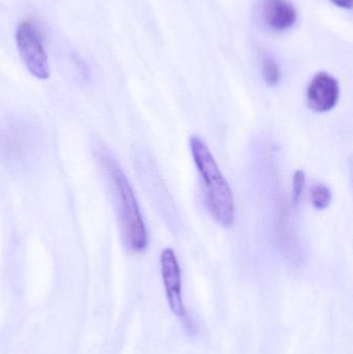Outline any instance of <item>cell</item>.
Wrapping results in <instances>:
<instances>
[{
	"label": "cell",
	"instance_id": "cell-1",
	"mask_svg": "<svg viewBox=\"0 0 353 354\" xmlns=\"http://www.w3.org/2000/svg\"><path fill=\"white\" fill-rule=\"evenodd\" d=\"M190 147L202 180L207 210L216 222L226 228L231 227L236 220V205L229 183L203 139L196 135L191 136Z\"/></svg>",
	"mask_w": 353,
	"mask_h": 354
},
{
	"label": "cell",
	"instance_id": "cell-2",
	"mask_svg": "<svg viewBox=\"0 0 353 354\" xmlns=\"http://www.w3.org/2000/svg\"><path fill=\"white\" fill-rule=\"evenodd\" d=\"M102 160L115 193L124 245L130 251L140 253L149 245V234L132 185L122 168L110 156L105 155Z\"/></svg>",
	"mask_w": 353,
	"mask_h": 354
},
{
	"label": "cell",
	"instance_id": "cell-3",
	"mask_svg": "<svg viewBox=\"0 0 353 354\" xmlns=\"http://www.w3.org/2000/svg\"><path fill=\"white\" fill-rule=\"evenodd\" d=\"M16 41L21 58L29 72L41 80L49 78L48 56L37 28L30 22H22L19 25Z\"/></svg>",
	"mask_w": 353,
	"mask_h": 354
},
{
	"label": "cell",
	"instance_id": "cell-4",
	"mask_svg": "<svg viewBox=\"0 0 353 354\" xmlns=\"http://www.w3.org/2000/svg\"><path fill=\"white\" fill-rule=\"evenodd\" d=\"M32 133L21 122H8L0 126V155L2 159L18 163L26 159L32 149Z\"/></svg>",
	"mask_w": 353,
	"mask_h": 354
},
{
	"label": "cell",
	"instance_id": "cell-5",
	"mask_svg": "<svg viewBox=\"0 0 353 354\" xmlns=\"http://www.w3.org/2000/svg\"><path fill=\"white\" fill-rule=\"evenodd\" d=\"M162 278L170 309L178 317L186 315L182 291V272L178 257L171 248H166L160 256Z\"/></svg>",
	"mask_w": 353,
	"mask_h": 354
},
{
	"label": "cell",
	"instance_id": "cell-6",
	"mask_svg": "<svg viewBox=\"0 0 353 354\" xmlns=\"http://www.w3.org/2000/svg\"><path fill=\"white\" fill-rule=\"evenodd\" d=\"M340 86L337 79L325 72L313 77L307 88V105L316 113L331 111L339 101Z\"/></svg>",
	"mask_w": 353,
	"mask_h": 354
},
{
	"label": "cell",
	"instance_id": "cell-7",
	"mask_svg": "<svg viewBox=\"0 0 353 354\" xmlns=\"http://www.w3.org/2000/svg\"><path fill=\"white\" fill-rule=\"evenodd\" d=\"M259 16L265 26L281 32L296 24L298 12L289 0H261Z\"/></svg>",
	"mask_w": 353,
	"mask_h": 354
},
{
	"label": "cell",
	"instance_id": "cell-8",
	"mask_svg": "<svg viewBox=\"0 0 353 354\" xmlns=\"http://www.w3.org/2000/svg\"><path fill=\"white\" fill-rule=\"evenodd\" d=\"M261 68H263V79L269 86H276L281 80L282 72L277 60L269 55V54H263V62H261Z\"/></svg>",
	"mask_w": 353,
	"mask_h": 354
},
{
	"label": "cell",
	"instance_id": "cell-9",
	"mask_svg": "<svg viewBox=\"0 0 353 354\" xmlns=\"http://www.w3.org/2000/svg\"><path fill=\"white\" fill-rule=\"evenodd\" d=\"M311 203L314 208L318 210H323L329 207L332 202V191L327 185L323 183H315L311 189Z\"/></svg>",
	"mask_w": 353,
	"mask_h": 354
},
{
	"label": "cell",
	"instance_id": "cell-10",
	"mask_svg": "<svg viewBox=\"0 0 353 354\" xmlns=\"http://www.w3.org/2000/svg\"><path fill=\"white\" fill-rule=\"evenodd\" d=\"M305 183H306V174L303 170L294 172L292 178V200L294 204H298L303 193H304Z\"/></svg>",
	"mask_w": 353,
	"mask_h": 354
},
{
	"label": "cell",
	"instance_id": "cell-11",
	"mask_svg": "<svg viewBox=\"0 0 353 354\" xmlns=\"http://www.w3.org/2000/svg\"><path fill=\"white\" fill-rule=\"evenodd\" d=\"M336 6L342 8H352V0H330Z\"/></svg>",
	"mask_w": 353,
	"mask_h": 354
}]
</instances>
